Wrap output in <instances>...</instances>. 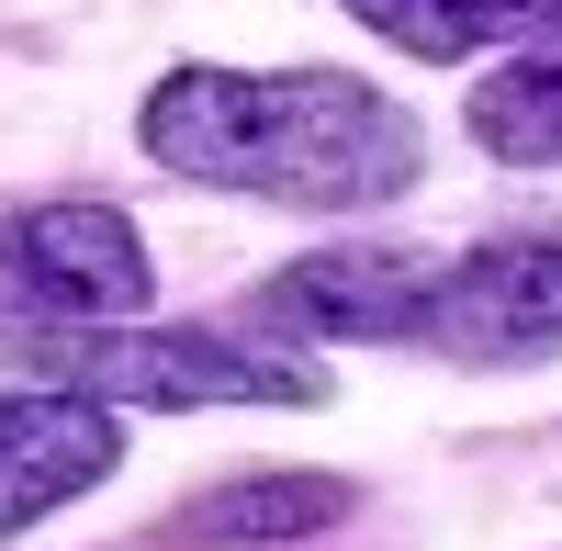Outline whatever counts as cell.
Here are the masks:
<instances>
[{
  "label": "cell",
  "instance_id": "8992f818",
  "mask_svg": "<svg viewBox=\"0 0 562 551\" xmlns=\"http://www.w3.org/2000/svg\"><path fill=\"white\" fill-rule=\"evenodd\" d=\"M416 293H428V259L416 248H315L281 282H259V327L293 338H405Z\"/></svg>",
  "mask_w": 562,
  "mask_h": 551
},
{
  "label": "cell",
  "instance_id": "7a4b0ae2",
  "mask_svg": "<svg viewBox=\"0 0 562 551\" xmlns=\"http://www.w3.org/2000/svg\"><path fill=\"white\" fill-rule=\"evenodd\" d=\"M34 383L90 394V405H326V372L214 327H102V315H68V327L0 338Z\"/></svg>",
  "mask_w": 562,
  "mask_h": 551
},
{
  "label": "cell",
  "instance_id": "5b68a950",
  "mask_svg": "<svg viewBox=\"0 0 562 551\" xmlns=\"http://www.w3.org/2000/svg\"><path fill=\"white\" fill-rule=\"evenodd\" d=\"M113 462H124V439H113V417L90 394H57V383L0 394V540L57 518L68 495H90Z\"/></svg>",
  "mask_w": 562,
  "mask_h": 551
},
{
  "label": "cell",
  "instance_id": "277c9868",
  "mask_svg": "<svg viewBox=\"0 0 562 551\" xmlns=\"http://www.w3.org/2000/svg\"><path fill=\"white\" fill-rule=\"evenodd\" d=\"M405 338H428L450 360H551L562 349V225L428 259V293H416Z\"/></svg>",
  "mask_w": 562,
  "mask_h": 551
},
{
  "label": "cell",
  "instance_id": "ba28073f",
  "mask_svg": "<svg viewBox=\"0 0 562 551\" xmlns=\"http://www.w3.org/2000/svg\"><path fill=\"white\" fill-rule=\"evenodd\" d=\"M326 518H349V484L338 473H248V484H214L169 518V540H304Z\"/></svg>",
  "mask_w": 562,
  "mask_h": 551
},
{
  "label": "cell",
  "instance_id": "9c48e42d",
  "mask_svg": "<svg viewBox=\"0 0 562 551\" xmlns=\"http://www.w3.org/2000/svg\"><path fill=\"white\" fill-rule=\"evenodd\" d=\"M461 124H473V147L506 158V169H562V34L529 45V68H495L473 102H461Z\"/></svg>",
  "mask_w": 562,
  "mask_h": 551
},
{
  "label": "cell",
  "instance_id": "6da1fadb",
  "mask_svg": "<svg viewBox=\"0 0 562 551\" xmlns=\"http://www.w3.org/2000/svg\"><path fill=\"white\" fill-rule=\"evenodd\" d=\"M135 135L180 180L259 192V203H315V214L394 203L428 169L416 113L349 68H169L147 90V113H135Z\"/></svg>",
  "mask_w": 562,
  "mask_h": 551
},
{
  "label": "cell",
  "instance_id": "52a82bcc",
  "mask_svg": "<svg viewBox=\"0 0 562 551\" xmlns=\"http://www.w3.org/2000/svg\"><path fill=\"white\" fill-rule=\"evenodd\" d=\"M349 12L383 45H405V57L461 68V57H484V45H540L562 23V0H349Z\"/></svg>",
  "mask_w": 562,
  "mask_h": 551
},
{
  "label": "cell",
  "instance_id": "3957f363",
  "mask_svg": "<svg viewBox=\"0 0 562 551\" xmlns=\"http://www.w3.org/2000/svg\"><path fill=\"white\" fill-rule=\"evenodd\" d=\"M158 293L147 237L113 203H34L0 225V315L12 327H68V315H135Z\"/></svg>",
  "mask_w": 562,
  "mask_h": 551
}]
</instances>
